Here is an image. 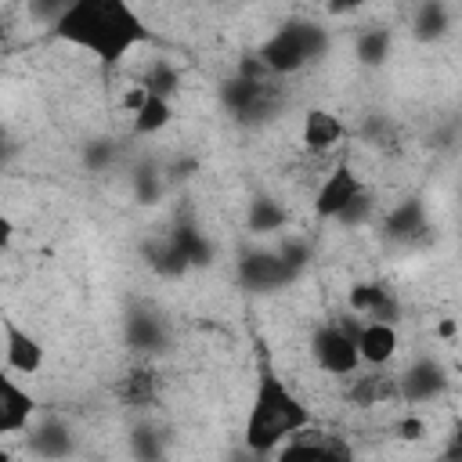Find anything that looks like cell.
Instances as JSON below:
<instances>
[{
    "label": "cell",
    "mask_w": 462,
    "mask_h": 462,
    "mask_svg": "<svg viewBox=\"0 0 462 462\" xmlns=\"http://www.w3.org/2000/svg\"><path fill=\"white\" fill-rule=\"evenodd\" d=\"M51 29L58 40L90 51L101 65H116L152 40L148 25L126 0H72L51 18Z\"/></svg>",
    "instance_id": "1"
},
{
    "label": "cell",
    "mask_w": 462,
    "mask_h": 462,
    "mask_svg": "<svg viewBox=\"0 0 462 462\" xmlns=\"http://www.w3.org/2000/svg\"><path fill=\"white\" fill-rule=\"evenodd\" d=\"M310 430V411L307 404L282 383V375L271 365H260L253 404L245 411L242 426V444L260 455H274L289 437Z\"/></svg>",
    "instance_id": "2"
},
{
    "label": "cell",
    "mask_w": 462,
    "mask_h": 462,
    "mask_svg": "<svg viewBox=\"0 0 462 462\" xmlns=\"http://www.w3.org/2000/svg\"><path fill=\"white\" fill-rule=\"evenodd\" d=\"M328 47H332L328 29H321L310 18H289L260 43L256 54L271 76H292V72L307 69L310 61H321L328 54Z\"/></svg>",
    "instance_id": "3"
},
{
    "label": "cell",
    "mask_w": 462,
    "mask_h": 462,
    "mask_svg": "<svg viewBox=\"0 0 462 462\" xmlns=\"http://www.w3.org/2000/svg\"><path fill=\"white\" fill-rule=\"evenodd\" d=\"M365 321H354V318H343V321H328L321 328H314L310 336V357L321 372L328 375H354L357 365H361V354H357V332H361Z\"/></svg>",
    "instance_id": "4"
},
{
    "label": "cell",
    "mask_w": 462,
    "mask_h": 462,
    "mask_svg": "<svg viewBox=\"0 0 462 462\" xmlns=\"http://www.w3.org/2000/svg\"><path fill=\"white\" fill-rule=\"evenodd\" d=\"M296 271L278 256V249H242L238 253V282L249 292H274L289 285Z\"/></svg>",
    "instance_id": "5"
},
{
    "label": "cell",
    "mask_w": 462,
    "mask_h": 462,
    "mask_svg": "<svg viewBox=\"0 0 462 462\" xmlns=\"http://www.w3.org/2000/svg\"><path fill=\"white\" fill-rule=\"evenodd\" d=\"M444 390H448V368H444L437 357H430V354L415 357V361L397 375V397L408 401V404L433 401V397H440Z\"/></svg>",
    "instance_id": "6"
},
{
    "label": "cell",
    "mask_w": 462,
    "mask_h": 462,
    "mask_svg": "<svg viewBox=\"0 0 462 462\" xmlns=\"http://www.w3.org/2000/svg\"><path fill=\"white\" fill-rule=\"evenodd\" d=\"M365 191V184H361V177L354 173V166H346V162H339L332 173H325V180L318 184V191H314V213L321 217V220H339V213L357 199Z\"/></svg>",
    "instance_id": "7"
},
{
    "label": "cell",
    "mask_w": 462,
    "mask_h": 462,
    "mask_svg": "<svg viewBox=\"0 0 462 462\" xmlns=\"http://www.w3.org/2000/svg\"><path fill=\"white\" fill-rule=\"evenodd\" d=\"M32 419H36V397L14 383L11 372L0 375V433L4 437H14V433H25L32 430Z\"/></svg>",
    "instance_id": "8"
},
{
    "label": "cell",
    "mask_w": 462,
    "mask_h": 462,
    "mask_svg": "<svg viewBox=\"0 0 462 462\" xmlns=\"http://www.w3.org/2000/svg\"><path fill=\"white\" fill-rule=\"evenodd\" d=\"M25 448L32 458L40 462H65L76 451V433L69 422L61 419H40L29 433H25Z\"/></svg>",
    "instance_id": "9"
},
{
    "label": "cell",
    "mask_w": 462,
    "mask_h": 462,
    "mask_svg": "<svg viewBox=\"0 0 462 462\" xmlns=\"http://www.w3.org/2000/svg\"><path fill=\"white\" fill-rule=\"evenodd\" d=\"M4 365L18 375H36L43 368V343L11 318H4Z\"/></svg>",
    "instance_id": "10"
},
{
    "label": "cell",
    "mask_w": 462,
    "mask_h": 462,
    "mask_svg": "<svg viewBox=\"0 0 462 462\" xmlns=\"http://www.w3.org/2000/svg\"><path fill=\"white\" fill-rule=\"evenodd\" d=\"M401 339H397V325H383V321H365L361 332H357V354H361V365H372V368H383L393 361Z\"/></svg>",
    "instance_id": "11"
},
{
    "label": "cell",
    "mask_w": 462,
    "mask_h": 462,
    "mask_svg": "<svg viewBox=\"0 0 462 462\" xmlns=\"http://www.w3.org/2000/svg\"><path fill=\"white\" fill-rule=\"evenodd\" d=\"M300 137H303V148H307V152H328V148H336V144L346 137V126L339 123L336 112H328V108H310V112L303 116Z\"/></svg>",
    "instance_id": "12"
},
{
    "label": "cell",
    "mask_w": 462,
    "mask_h": 462,
    "mask_svg": "<svg viewBox=\"0 0 462 462\" xmlns=\"http://www.w3.org/2000/svg\"><path fill=\"white\" fill-rule=\"evenodd\" d=\"M123 336L134 350H159L166 346V325L155 310L148 307H130L123 318Z\"/></svg>",
    "instance_id": "13"
},
{
    "label": "cell",
    "mask_w": 462,
    "mask_h": 462,
    "mask_svg": "<svg viewBox=\"0 0 462 462\" xmlns=\"http://www.w3.org/2000/svg\"><path fill=\"white\" fill-rule=\"evenodd\" d=\"M170 238H173V245L184 253V260H188L191 267H209V263H213V242L202 235V227L195 224L191 213H184V217L173 220Z\"/></svg>",
    "instance_id": "14"
},
{
    "label": "cell",
    "mask_w": 462,
    "mask_h": 462,
    "mask_svg": "<svg viewBox=\"0 0 462 462\" xmlns=\"http://www.w3.org/2000/svg\"><path fill=\"white\" fill-rule=\"evenodd\" d=\"M448 29H451V11L440 0H426L411 11V40L437 43V40L448 36Z\"/></svg>",
    "instance_id": "15"
},
{
    "label": "cell",
    "mask_w": 462,
    "mask_h": 462,
    "mask_svg": "<svg viewBox=\"0 0 462 462\" xmlns=\"http://www.w3.org/2000/svg\"><path fill=\"white\" fill-rule=\"evenodd\" d=\"M390 47H393V32L383 29V25L361 29V32L354 36V58H357L365 69H379V65H386Z\"/></svg>",
    "instance_id": "16"
},
{
    "label": "cell",
    "mask_w": 462,
    "mask_h": 462,
    "mask_svg": "<svg viewBox=\"0 0 462 462\" xmlns=\"http://www.w3.org/2000/svg\"><path fill=\"white\" fill-rule=\"evenodd\" d=\"M285 224H289V213H285V206H282L278 199H271V195H256V199L249 202L245 227H249L253 235H274V231H282Z\"/></svg>",
    "instance_id": "17"
},
{
    "label": "cell",
    "mask_w": 462,
    "mask_h": 462,
    "mask_svg": "<svg viewBox=\"0 0 462 462\" xmlns=\"http://www.w3.org/2000/svg\"><path fill=\"white\" fill-rule=\"evenodd\" d=\"M383 231H386V238H411V235L426 231V206H422V199H408L397 209H390L386 220H383Z\"/></svg>",
    "instance_id": "18"
},
{
    "label": "cell",
    "mask_w": 462,
    "mask_h": 462,
    "mask_svg": "<svg viewBox=\"0 0 462 462\" xmlns=\"http://www.w3.org/2000/svg\"><path fill=\"white\" fill-rule=\"evenodd\" d=\"M155 390H159V383H155V372H148V368H134L130 375H123L116 383V397L126 408H148V404H155Z\"/></svg>",
    "instance_id": "19"
},
{
    "label": "cell",
    "mask_w": 462,
    "mask_h": 462,
    "mask_svg": "<svg viewBox=\"0 0 462 462\" xmlns=\"http://www.w3.org/2000/svg\"><path fill=\"white\" fill-rule=\"evenodd\" d=\"M170 119H173V105H170V97L148 94V101L141 105V112L130 119V130H134V137H152V134L166 130Z\"/></svg>",
    "instance_id": "20"
},
{
    "label": "cell",
    "mask_w": 462,
    "mask_h": 462,
    "mask_svg": "<svg viewBox=\"0 0 462 462\" xmlns=\"http://www.w3.org/2000/svg\"><path fill=\"white\" fill-rule=\"evenodd\" d=\"M144 256H148V267H152L155 274H162V278H180L184 271H191V263L184 260V253L173 245L170 235L159 238V242H148Z\"/></svg>",
    "instance_id": "21"
},
{
    "label": "cell",
    "mask_w": 462,
    "mask_h": 462,
    "mask_svg": "<svg viewBox=\"0 0 462 462\" xmlns=\"http://www.w3.org/2000/svg\"><path fill=\"white\" fill-rule=\"evenodd\" d=\"M130 455L134 462H166V437L152 422H137L130 430Z\"/></svg>",
    "instance_id": "22"
},
{
    "label": "cell",
    "mask_w": 462,
    "mask_h": 462,
    "mask_svg": "<svg viewBox=\"0 0 462 462\" xmlns=\"http://www.w3.org/2000/svg\"><path fill=\"white\" fill-rule=\"evenodd\" d=\"M386 296H390V289L379 285V282H354L350 292H346V307H350V314H361L368 321L386 303Z\"/></svg>",
    "instance_id": "23"
},
{
    "label": "cell",
    "mask_w": 462,
    "mask_h": 462,
    "mask_svg": "<svg viewBox=\"0 0 462 462\" xmlns=\"http://www.w3.org/2000/svg\"><path fill=\"white\" fill-rule=\"evenodd\" d=\"M141 87L148 94H159V97H173L177 87H180V72L170 65V61H152L141 76Z\"/></svg>",
    "instance_id": "24"
},
{
    "label": "cell",
    "mask_w": 462,
    "mask_h": 462,
    "mask_svg": "<svg viewBox=\"0 0 462 462\" xmlns=\"http://www.w3.org/2000/svg\"><path fill=\"white\" fill-rule=\"evenodd\" d=\"M390 393H397V379L390 383L386 375H365V379H357L354 386H350V401L357 404V408H368V404H375V401H383V397H390Z\"/></svg>",
    "instance_id": "25"
},
{
    "label": "cell",
    "mask_w": 462,
    "mask_h": 462,
    "mask_svg": "<svg viewBox=\"0 0 462 462\" xmlns=\"http://www.w3.org/2000/svg\"><path fill=\"white\" fill-rule=\"evenodd\" d=\"M318 451H321V437H289L274 455L271 462H318Z\"/></svg>",
    "instance_id": "26"
},
{
    "label": "cell",
    "mask_w": 462,
    "mask_h": 462,
    "mask_svg": "<svg viewBox=\"0 0 462 462\" xmlns=\"http://www.w3.org/2000/svg\"><path fill=\"white\" fill-rule=\"evenodd\" d=\"M162 195H166V177H159L152 166L134 173V199H137L141 206H155Z\"/></svg>",
    "instance_id": "27"
},
{
    "label": "cell",
    "mask_w": 462,
    "mask_h": 462,
    "mask_svg": "<svg viewBox=\"0 0 462 462\" xmlns=\"http://www.w3.org/2000/svg\"><path fill=\"white\" fill-rule=\"evenodd\" d=\"M112 159H116V141H112V137L87 141V148H83V162H87V170L105 173V170L112 166Z\"/></svg>",
    "instance_id": "28"
},
{
    "label": "cell",
    "mask_w": 462,
    "mask_h": 462,
    "mask_svg": "<svg viewBox=\"0 0 462 462\" xmlns=\"http://www.w3.org/2000/svg\"><path fill=\"white\" fill-rule=\"evenodd\" d=\"M278 256L300 274L303 267H307V260H310V242L307 238H296V235H289L282 245H278Z\"/></svg>",
    "instance_id": "29"
},
{
    "label": "cell",
    "mask_w": 462,
    "mask_h": 462,
    "mask_svg": "<svg viewBox=\"0 0 462 462\" xmlns=\"http://www.w3.org/2000/svg\"><path fill=\"white\" fill-rule=\"evenodd\" d=\"M372 209H375V202H372V195L368 191H361L343 213H339V224H346V227H361V224H368V217H372Z\"/></svg>",
    "instance_id": "30"
},
{
    "label": "cell",
    "mask_w": 462,
    "mask_h": 462,
    "mask_svg": "<svg viewBox=\"0 0 462 462\" xmlns=\"http://www.w3.org/2000/svg\"><path fill=\"white\" fill-rule=\"evenodd\" d=\"M318 462H354V448L343 437H321Z\"/></svg>",
    "instance_id": "31"
},
{
    "label": "cell",
    "mask_w": 462,
    "mask_h": 462,
    "mask_svg": "<svg viewBox=\"0 0 462 462\" xmlns=\"http://www.w3.org/2000/svg\"><path fill=\"white\" fill-rule=\"evenodd\" d=\"M393 433H397L401 440H408V444H419V440L426 437V419H422V415H401L397 426H393Z\"/></svg>",
    "instance_id": "32"
},
{
    "label": "cell",
    "mask_w": 462,
    "mask_h": 462,
    "mask_svg": "<svg viewBox=\"0 0 462 462\" xmlns=\"http://www.w3.org/2000/svg\"><path fill=\"white\" fill-rule=\"evenodd\" d=\"M433 462H462V419L451 426V433L444 437V444H440Z\"/></svg>",
    "instance_id": "33"
},
{
    "label": "cell",
    "mask_w": 462,
    "mask_h": 462,
    "mask_svg": "<svg viewBox=\"0 0 462 462\" xmlns=\"http://www.w3.org/2000/svg\"><path fill=\"white\" fill-rule=\"evenodd\" d=\"M199 173V159L195 155H180L166 166V184H180V180H191Z\"/></svg>",
    "instance_id": "34"
},
{
    "label": "cell",
    "mask_w": 462,
    "mask_h": 462,
    "mask_svg": "<svg viewBox=\"0 0 462 462\" xmlns=\"http://www.w3.org/2000/svg\"><path fill=\"white\" fill-rule=\"evenodd\" d=\"M238 79H249V83H263V76H271L267 72V65L260 61V54H245L242 61H238V72H235Z\"/></svg>",
    "instance_id": "35"
},
{
    "label": "cell",
    "mask_w": 462,
    "mask_h": 462,
    "mask_svg": "<svg viewBox=\"0 0 462 462\" xmlns=\"http://www.w3.org/2000/svg\"><path fill=\"white\" fill-rule=\"evenodd\" d=\"M144 101H148V90H144L141 83H134V87H130V90L123 94V108L130 112V119H134V116L141 112V105H144Z\"/></svg>",
    "instance_id": "36"
},
{
    "label": "cell",
    "mask_w": 462,
    "mask_h": 462,
    "mask_svg": "<svg viewBox=\"0 0 462 462\" xmlns=\"http://www.w3.org/2000/svg\"><path fill=\"white\" fill-rule=\"evenodd\" d=\"M227 462H271V455H260V451H249L245 444L238 448V451H231V458Z\"/></svg>",
    "instance_id": "37"
},
{
    "label": "cell",
    "mask_w": 462,
    "mask_h": 462,
    "mask_svg": "<svg viewBox=\"0 0 462 462\" xmlns=\"http://www.w3.org/2000/svg\"><path fill=\"white\" fill-rule=\"evenodd\" d=\"M11 235H14V227H11V217H0V242L7 245V242H11Z\"/></svg>",
    "instance_id": "38"
},
{
    "label": "cell",
    "mask_w": 462,
    "mask_h": 462,
    "mask_svg": "<svg viewBox=\"0 0 462 462\" xmlns=\"http://www.w3.org/2000/svg\"><path fill=\"white\" fill-rule=\"evenodd\" d=\"M437 332H440V336H455V321H440Z\"/></svg>",
    "instance_id": "39"
}]
</instances>
